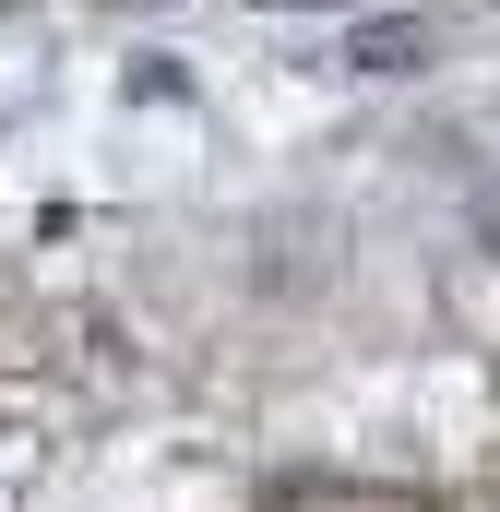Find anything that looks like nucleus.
Segmentation results:
<instances>
[{
    "instance_id": "obj_4",
    "label": "nucleus",
    "mask_w": 500,
    "mask_h": 512,
    "mask_svg": "<svg viewBox=\"0 0 500 512\" xmlns=\"http://www.w3.org/2000/svg\"><path fill=\"white\" fill-rule=\"evenodd\" d=\"M120 12H143V0H120Z\"/></svg>"
},
{
    "instance_id": "obj_1",
    "label": "nucleus",
    "mask_w": 500,
    "mask_h": 512,
    "mask_svg": "<svg viewBox=\"0 0 500 512\" xmlns=\"http://www.w3.org/2000/svg\"><path fill=\"white\" fill-rule=\"evenodd\" d=\"M417 48H429L417 24H358L346 36V72H417Z\"/></svg>"
},
{
    "instance_id": "obj_2",
    "label": "nucleus",
    "mask_w": 500,
    "mask_h": 512,
    "mask_svg": "<svg viewBox=\"0 0 500 512\" xmlns=\"http://www.w3.org/2000/svg\"><path fill=\"white\" fill-rule=\"evenodd\" d=\"M477 251H500V179L477 191Z\"/></svg>"
},
{
    "instance_id": "obj_3",
    "label": "nucleus",
    "mask_w": 500,
    "mask_h": 512,
    "mask_svg": "<svg viewBox=\"0 0 500 512\" xmlns=\"http://www.w3.org/2000/svg\"><path fill=\"white\" fill-rule=\"evenodd\" d=\"M250 12H322V0H250Z\"/></svg>"
}]
</instances>
